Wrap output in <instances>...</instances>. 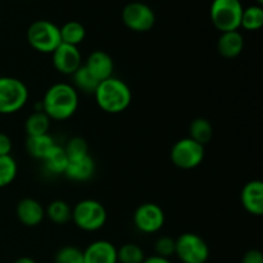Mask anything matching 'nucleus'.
Listing matches in <instances>:
<instances>
[{
    "label": "nucleus",
    "instance_id": "2eb2a0df",
    "mask_svg": "<svg viewBox=\"0 0 263 263\" xmlns=\"http://www.w3.org/2000/svg\"><path fill=\"white\" fill-rule=\"evenodd\" d=\"M82 252L84 263H118L117 248L108 240L92 241Z\"/></svg>",
    "mask_w": 263,
    "mask_h": 263
},
{
    "label": "nucleus",
    "instance_id": "423d86ee",
    "mask_svg": "<svg viewBox=\"0 0 263 263\" xmlns=\"http://www.w3.org/2000/svg\"><path fill=\"white\" fill-rule=\"evenodd\" d=\"M28 100V89L20 79L0 77V115H13L22 109Z\"/></svg>",
    "mask_w": 263,
    "mask_h": 263
},
{
    "label": "nucleus",
    "instance_id": "c85d7f7f",
    "mask_svg": "<svg viewBox=\"0 0 263 263\" xmlns=\"http://www.w3.org/2000/svg\"><path fill=\"white\" fill-rule=\"evenodd\" d=\"M63 148L68 156V159L89 156V145H87L86 140L84 138H80V136H73V138L69 139Z\"/></svg>",
    "mask_w": 263,
    "mask_h": 263
},
{
    "label": "nucleus",
    "instance_id": "412c9836",
    "mask_svg": "<svg viewBox=\"0 0 263 263\" xmlns=\"http://www.w3.org/2000/svg\"><path fill=\"white\" fill-rule=\"evenodd\" d=\"M189 138L204 146L213 138V126L207 118L198 117L189 126Z\"/></svg>",
    "mask_w": 263,
    "mask_h": 263
},
{
    "label": "nucleus",
    "instance_id": "39448f33",
    "mask_svg": "<svg viewBox=\"0 0 263 263\" xmlns=\"http://www.w3.org/2000/svg\"><path fill=\"white\" fill-rule=\"evenodd\" d=\"M243 9L240 0H213L210 8L212 25L220 32L238 31L240 28Z\"/></svg>",
    "mask_w": 263,
    "mask_h": 263
},
{
    "label": "nucleus",
    "instance_id": "a878e982",
    "mask_svg": "<svg viewBox=\"0 0 263 263\" xmlns=\"http://www.w3.org/2000/svg\"><path fill=\"white\" fill-rule=\"evenodd\" d=\"M18 166L12 156H0V189L8 186L15 180Z\"/></svg>",
    "mask_w": 263,
    "mask_h": 263
},
{
    "label": "nucleus",
    "instance_id": "6e6552de",
    "mask_svg": "<svg viewBox=\"0 0 263 263\" xmlns=\"http://www.w3.org/2000/svg\"><path fill=\"white\" fill-rule=\"evenodd\" d=\"M205 156L204 146L190 138L177 140L171 148L172 163L181 170H193L200 166Z\"/></svg>",
    "mask_w": 263,
    "mask_h": 263
},
{
    "label": "nucleus",
    "instance_id": "7c9ffc66",
    "mask_svg": "<svg viewBox=\"0 0 263 263\" xmlns=\"http://www.w3.org/2000/svg\"><path fill=\"white\" fill-rule=\"evenodd\" d=\"M240 263H263V254L261 251L257 249H252L248 251L241 258Z\"/></svg>",
    "mask_w": 263,
    "mask_h": 263
},
{
    "label": "nucleus",
    "instance_id": "393cba45",
    "mask_svg": "<svg viewBox=\"0 0 263 263\" xmlns=\"http://www.w3.org/2000/svg\"><path fill=\"white\" fill-rule=\"evenodd\" d=\"M263 26V8L261 5H251L244 8L240 27L246 31H258Z\"/></svg>",
    "mask_w": 263,
    "mask_h": 263
},
{
    "label": "nucleus",
    "instance_id": "7ed1b4c3",
    "mask_svg": "<svg viewBox=\"0 0 263 263\" xmlns=\"http://www.w3.org/2000/svg\"><path fill=\"white\" fill-rule=\"evenodd\" d=\"M107 210L100 202L95 199L80 200L72 208V221L79 229L84 231H98L107 222Z\"/></svg>",
    "mask_w": 263,
    "mask_h": 263
},
{
    "label": "nucleus",
    "instance_id": "cd10ccee",
    "mask_svg": "<svg viewBox=\"0 0 263 263\" xmlns=\"http://www.w3.org/2000/svg\"><path fill=\"white\" fill-rule=\"evenodd\" d=\"M54 263H84V252L77 247L66 246L57 252Z\"/></svg>",
    "mask_w": 263,
    "mask_h": 263
},
{
    "label": "nucleus",
    "instance_id": "2f4dec72",
    "mask_svg": "<svg viewBox=\"0 0 263 263\" xmlns=\"http://www.w3.org/2000/svg\"><path fill=\"white\" fill-rule=\"evenodd\" d=\"M12 152V140L4 133H0V156H10Z\"/></svg>",
    "mask_w": 263,
    "mask_h": 263
},
{
    "label": "nucleus",
    "instance_id": "a211bd4d",
    "mask_svg": "<svg viewBox=\"0 0 263 263\" xmlns=\"http://www.w3.org/2000/svg\"><path fill=\"white\" fill-rule=\"evenodd\" d=\"M54 145H55V141H54V139L49 134L37 136H27V140H26L27 153L32 158L40 159V161H43L48 156V153L54 148Z\"/></svg>",
    "mask_w": 263,
    "mask_h": 263
},
{
    "label": "nucleus",
    "instance_id": "1a4fd4ad",
    "mask_svg": "<svg viewBox=\"0 0 263 263\" xmlns=\"http://www.w3.org/2000/svg\"><path fill=\"white\" fill-rule=\"evenodd\" d=\"M122 21L123 25L134 32H148L156 23V14L149 5L133 2L123 8Z\"/></svg>",
    "mask_w": 263,
    "mask_h": 263
},
{
    "label": "nucleus",
    "instance_id": "9b49d317",
    "mask_svg": "<svg viewBox=\"0 0 263 263\" xmlns=\"http://www.w3.org/2000/svg\"><path fill=\"white\" fill-rule=\"evenodd\" d=\"M53 66L59 73L72 76L82 66V55L79 48L62 43L51 53Z\"/></svg>",
    "mask_w": 263,
    "mask_h": 263
},
{
    "label": "nucleus",
    "instance_id": "72a5a7b5",
    "mask_svg": "<svg viewBox=\"0 0 263 263\" xmlns=\"http://www.w3.org/2000/svg\"><path fill=\"white\" fill-rule=\"evenodd\" d=\"M13 263H37V262H36L33 258H31V257H21V258L15 259Z\"/></svg>",
    "mask_w": 263,
    "mask_h": 263
},
{
    "label": "nucleus",
    "instance_id": "6ab92c4d",
    "mask_svg": "<svg viewBox=\"0 0 263 263\" xmlns=\"http://www.w3.org/2000/svg\"><path fill=\"white\" fill-rule=\"evenodd\" d=\"M68 156H67L63 146L57 145V144L54 145V148L49 152L48 156L43 159L45 170L53 175L64 174V171H66L67 168V164H68Z\"/></svg>",
    "mask_w": 263,
    "mask_h": 263
},
{
    "label": "nucleus",
    "instance_id": "f8f14e48",
    "mask_svg": "<svg viewBox=\"0 0 263 263\" xmlns=\"http://www.w3.org/2000/svg\"><path fill=\"white\" fill-rule=\"evenodd\" d=\"M240 202L244 210L251 215H263V182L261 180H252L244 185L240 193Z\"/></svg>",
    "mask_w": 263,
    "mask_h": 263
},
{
    "label": "nucleus",
    "instance_id": "4be33fe9",
    "mask_svg": "<svg viewBox=\"0 0 263 263\" xmlns=\"http://www.w3.org/2000/svg\"><path fill=\"white\" fill-rule=\"evenodd\" d=\"M72 80H73V85L77 92H84V94H91L94 95L95 90H97L99 81L90 73L89 69L82 64L73 74H72Z\"/></svg>",
    "mask_w": 263,
    "mask_h": 263
},
{
    "label": "nucleus",
    "instance_id": "4468645a",
    "mask_svg": "<svg viewBox=\"0 0 263 263\" xmlns=\"http://www.w3.org/2000/svg\"><path fill=\"white\" fill-rule=\"evenodd\" d=\"M84 66L99 82L112 77L113 71H115V63H113L112 57L103 50L92 51L87 57Z\"/></svg>",
    "mask_w": 263,
    "mask_h": 263
},
{
    "label": "nucleus",
    "instance_id": "f704fd0d",
    "mask_svg": "<svg viewBox=\"0 0 263 263\" xmlns=\"http://www.w3.org/2000/svg\"><path fill=\"white\" fill-rule=\"evenodd\" d=\"M256 3H257V5H261V7H262V4H263V0H256Z\"/></svg>",
    "mask_w": 263,
    "mask_h": 263
},
{
    "label": "nucleus",
    "instance_id": "5701e85b",
    "mask_svg": "<svg viewBox=\"0 0 263 263\" xmlns=\"http://www.w3.org/2000/svg\"><path fill=\"white\" fill-rule=\"evenodd\" d=\"M50 118L43 110H35L27 117L25 122V130L27 136H37L48 134L50 128Z\"/></svg>",
    "mask_w": 263,
    "mask_h": 263
},
{
    "label": "nucleus",
    "instance_id": "dca6fc26",
    "mask_svg": "<svg viewBox=\"0 0 263 263\" xmlns=\"http://www.w3.org/2000/svg\"><path fill=\"white\" fill-rule=\"evenodd\" d=\"M95 174V162L90 156L69 159L63 175L72 181H87Z\"/></svg>",
    "mask_w": 263,
    "mask_h": 263
},
{
    "label": "nucleus",
    "instance_id": "9d476101",
    "mask_svg": "<svg viewBox=\"0 0 263 263\" xmlns=\"http://www.w3.org/2000/svg\"><path fill=\"white\" fill-rule=\"evenodd\" d=\"M166 216L163 210L156 203H143L134 213V225L140 233H158L164 225Z\"/></svg>",
    "mask_w": 263,
    "mask_h": 263
},
{
    "label": "nucleus",
    "instance_id": "f03ea898",
    "mask_svg": "<svg viewBox=\"0 0 263 263\" xmlns=\"http://www.w3.org/2000/svg\"><path fill=\"white\" fill-rule=\"evenodd\" d=\"M94 97L100 109L109 115H118L130 107L133 92L125 81L112 76L99 82Z\"/></svg>",
    "mask_w": 263,
    "mask_h": 263
},
{
    "label": "nucleus",
    "instance_id": "bb28decb",
    "mask_svg": "<svg viewBox=\"0 0 263 263\" xmlns=\"http://www.w3.org/2000/svg\"><path fill=\"white\" fill-rule=\"evenodd\" d=\"M145 259L144 251L134 243H126L117 249L118 263H143Z\"/></svg>",
    "mask_w": 263,
    "mask_h": 263
},
{
    "label": "nucleus",
    "instance_id": "aec40b11",
    "mask_svg": "<svg viewBox=\"0 0 263 263\" xmlns=\"http://www.w3.org/2000/svg\"><path fill=\"white\" fill-rule=\"evenodd\" d=\"M61 40L63 44L79 46L86 37V30L84 25L77 21H68L62 27H59Z\"/></svg>",
    "mask_w": 263,
    "mask_h": 263
},
{
    "label": "nucleus",
    "instance_id": "473e14b6",
    "mask_svg": "<svg viewBox=\"0 0 263 263\" xmlns=\"http://www.w3.org/2000/svg\"><path fill=\"white\" fill-rule=\"evenodd\" d=\"M143 263H172L171 261H170V258H163V257H159V256H151L145 259H144Z\"/></svg>",
    "mask_w": 263,
    "mask_h": 263
},
{
    "label": "nucleus",
    "instance_id": "f257e3e1",
    "mask_svg": "<svg viewBox=\"0 0 263 263\" xmlns=\"http://www.w3.org/2000/svg\"><path fill=\"white\" fill-rule=\"evenodd\" d=\"M41 108L50 120H68L79 108V92L66 82L51 85L41 100Z\"/></svg>",
    "mask_w": 263,
    "mask_h": 263
},
{
    "label": "nucleus",
    "instance_id": "b1692460",
    "mask_svg": "<svg viewBox=\"0 0 263 263\" xmlns=\"http://www.w3.org/2000/svg\"><path fill=\"white\" fill-rule=\"evenodd\" d=\"M45 215L55 225H64V223L72 220V208L64 200L55 199L49 203Z\"/></svg>",
    "mask_w": 263,
    "mask_h": 263
},
{
    "label": "nucleus",
    "instance_id": "0eeeda50",
    "mask_svg": "<svg viewBox=\"0 0 263 263\" xmlns=\"http://www.w3.org/2000/svg\"><path fill=\"white\" fill-rule=\"evenodd\" d=\"M175 240V254L182 263H205L210 258V247L198 234L184 233Z\"/></svg>",
    "mask_w": 263,
    "mask_h": 263
},
{
    "label": "nucleus",
    "instance_id": "20e7f679",
    "mask_svg": "<svg viewBox=\"0 0 263 263\" xmlns=\"http://www.w3.org/2000/svg\"><path fill=\"white\" fill-rule=\"evenodd\" d=\"M27 41L33 50L51 54L62 44L59 27L50 21H35L27 30Z\"/></svg>",
    "mask_w": 263,
    "mask_h": 263
},
{
    "label": "nucleus",
    "instance_id": "c756f323",
    "mask_svg": "<svg viewBox=\"0 0 263 263\" xmlns=\"http://www.w3.org/2000/svg\"><path fill=\"white\" fill-rule=\"evenodd\" d=\"M175 248H176V240L171 236H161L157 239L154 244V251L156 256L163 257V258H170L175 254Z\"/></svg>",
    "mask_w": 263,
    "mask_h": 263
},
{
    "label": "nucleus",
    "instance_id": "ddd939ff",
    "mask_svg": "<svg viewBox=\"0 0 263 263\" xmlns=\"http://www.w3.org/2000/svg\"><path fill=\"white\" fill-rule=\"evenodd\" d=\"M15 213L22 225L27 228H35L43 222L45 217V210L41 205L40 202H37L33 198H25L20 200L15 208Z\"/></svg>",
    "mask_w": 263,
    "mask_h": 263
},
{
    "label": "nucleus",
    "instance_id": "f3484780",
    "mask_svg": "<svg viewBox=\"0 0 263 263\" xmlns=\"http://www.w3.org/2000/svg\"><path fill=\"white\" fill-rule=\"evenodd\" d=\"M244 49V37L238 31L221 32L217 41V51L221 57L228 59L240 55Z\"/></svg>",
    "mask_w": 263,
    "mask_h": 263
}]
</instances>
